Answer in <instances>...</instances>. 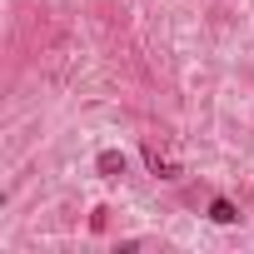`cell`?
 I'll return each mask as SVG.
<instances>
[{
    "label": "cell",
    "instance_id": "6da1fadb",
    "mask_svg": "<svg viewBox=\"0 0 254 254\" xmlns=\"http://www.w3.org/2000/svg\"><path fill=\"white\" fill-rule=\"evenodd\" d=\"M209 219H214V224H234L239 214H234V204H229V199H214V204H209Z\"/></svg>",
    "mask_w": 254,
    "mask_h": 254
},
{
    "label": "cell",
    "instance_id": "7a4b0ae2",
    "mask_svg": "<svg viewBox=\"0 0 254 254\" xmlns=\"http://www.w3.org/2000/svg\"><path fill=\"white\" fill-rule=\"evenodd\" d=\"M145 160H150V170H155V175H160V180H175V175H180V170H175V165H170V160H160V155H155V150H150V155H145Z\"/></svg>",
    "mask_w": 254,
    "mask_h": 254
}]
</instances>
